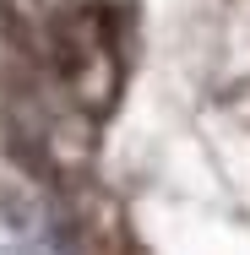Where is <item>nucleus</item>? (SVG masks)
<instances>
[{"instance_id":"nucleus-2","label":"nucleus","mask_w":250,"mask_h":255,"mask_svg":"<svg viewBox=\"0 0 250 255\" xmlns=\"http://www.w3.org/2000/svg\"><path fill=\"white\" fill-rule=\"evenodd\" d=\"M82 250L87 255H136L125 223H120V212H114L109 201H98L87 217H82Z\"/></svg>"},{"instance_id":"nucleus-1","label":"nucleus","mask_w":250,"mask_h":255,"mask_svg":"<svg viewBox=\"0 0 250 255\" xmlns=\"http://www.w3.org/2000/svg\"><path fill=\"white\" fill-rule=\"evenodd\" d=\"M44 54L60 93L87 120H103L131 65V16L120 0H60L44 22Z\"/></svg>"}]
</instances>
